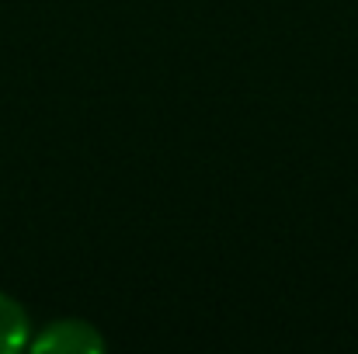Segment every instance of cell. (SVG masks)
I'll return each instance as SVG.
<instances>
[{"mask_svg": "<svg viewBox=\"0 0 358 354\" xmlns=\"http://www.w3.org/2000/svg\"><path fill=\"white\" fill-rule=\"evenodd\" d=\"M28 348L38 354L52 351V354H84V351H105V337L84 323V320H59L49 323L35 341H28Z\"/></svg>", "mask_w": 358, "mask_h": 354, "instance_id": "cell-1", "label": "cell"}, {"mask_svg": "<svg viewBox=\"0 0 358 354\" xmlns=\"http://www.w3.org/2000/svg\"><path fill=\"white\" fill-rule=\"evenodd\" d=\"M28 334H31L28 313H24L10 295L0 292V354L28 348Z\"/></svg>", "mask_w": 358, "mask_h": 354, "instance_id": "cell-2", "label": "cell"}]
</instances>
